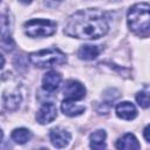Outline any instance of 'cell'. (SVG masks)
I'll return each mask as SVG.
<instances>
[{"label": "cell", "mask_w": 150, "mask_h": 150, "mask_svg": "<svg viewBox=\"0 0 150 150\" xmlns=\"http://www.w3.org/2000/svg\"><path fill=\"white\" fill-rule=\"evenodd\" d=\"M109 30L108 18L104 12L97 8H88L71 14L64 26L68 36L95 40L105 35Z\"/></svg>", "instance_id": "obj_1"}, {"label": "cell", "mask_w": 150, "mask_h": 150, "mask_svg": "<svg viewBox=\"0 0 150 150\" xmlns=\"http://www.w3.org/2000/svg\"><path fill=\"white\" fill-rule=\"evenodd\" d=\"M149 4L142 2L134 5L127 16L128 26L131 32L141 38H148L150 34V16H149Z\"/></svg>", "instance_id": "obj_2"}, {"label": "cell", "mask_w": 150, "mask_h": 150, "mask_svg": "<svg viewBox=\"0 0 150 150\" xmlns=\"http://www.w3.org/2000/svg\"><path fill=\"white\" fill-rule=\"evenodd\" d=\"M29 61L36 67L47 68L56 64H63L67 61V57L64 53H62L60 49L49 48V49H43L40 52L32 53L29 55Z\"/></svg>", "instance_id": "obj_3"}, {"label": "cell", "mask_w": 150, "mask_h": 150, "mask_svg": "<svg viewBox=\"0 0 150 150\" xmlns=\"http://www.w3.org/2000/svg\"><path fill=\"white\" fill-rule=\"evenodd\" d=\"M25 33L30 38L50 36L56 32V23L52 20L32 19L23 25Z\"/></svg>", "instance_id": "obj_4"}, {"label": "cell", "mask_w": 150, "mask_h": 150, "mask_svg": "<svg viewBox=\"0 0 150 150\" xmlns=\"http://www.w3.org/2000/svg\"><path fill=\"white\" fill-rule=\"evenodd\" d=\"M63 95L67 100L79 101L86 96V88L79 81L70 80L66 83V86L63 88Z\"/></svg>", "instance_id": "obj_5"}, {"label": "cell", "mask_w": 150, "mask_h": 150, "mask_svg": "<svg viewBox=\"0 0 150 150\" xmlns=\"http://www.w3.org/2000/svg\"><path fill=\"white\" fill-rule=\"evenodd\" d=\"M56 115H57V109L55 104L52 102H46L39 109L36 114V120L40 124H47L54 121L56 118Z\"/></svg>", "instance_id": "obj_6"}, {"label": "cell", "mask_w": 150, "mask_h": 150, "mask_svg": "<svg viewBox=\"0 0 150 150\" xmlns=\"http://www.w3.org/2000/svg\"><path fill=\"white\" fill-rule=\"evenodd\" d=\"M49 138H50V142L56 148H64L69 144L70 142V134L69 131H67L66 129H62V128H53L49 132Z\"/></svg>", "instance_id": "obj_7"}, {"label": "cell", "mask_w": 150, "mask_h": 150, "mask_svg": "<svg viewBox=\"0 0 150 150\" xmlns=\"http://www.w3.org/2000/svg\"><path fill=\"white\" fill-rule=\"evenodd\" d=\"M61 80H62V77L57 71L50 70L47 74H45V76L42 79V88L46 91L53 93L59 88V86L61 83Z\"/></svg>", "instance_id": "obj_8"}, {"label": "cell", "mask_w": 150, "mask_h": 150, "mask_svg": "<svg viewBox=\"0 0 150 150\" xmlns=\"http://www.w3.org/2000/svg\"><path fill=\"white\" fill-rule=\"evenodd\" d=\"M4 104L7 110H15L19 108L21 102V95L16 88L7 89L4 93Z\"/></svg>", "instance_id": "obj_9"}, {"label": "cell", "mask_w": 150, "mask_h": 150, "mask_svg": "<svg viewBox=\"0 0 150 150\" xmlns=\"http://www.w3.org/2000/svg\"><path fill=\"white\" fill-rule=\"evenodd\" d=\"M116 114L120 118L130 121V120H134L137 116V110H136V107L132 103H130L128 101H124V102H121V103L117 104Z\"/></svg>", "instance_id": "obj_10"}, {"label": "cell", "mask_w": 150, "mask_h": 150, "mask_svg": "<svg viewBox=\"0 0 150 150\" xmlns=\"http://www.w3.org/2000/svg\"><path fill=\"white\" fill-rule=\"evenodd\" d=\"M116 148L121 150H138L141 148L137 138L132 134H125L116 142Z\"/></svg>", "instance_id": "obj_11"}, {"label": "cell", "mask_w": 150, "mask_h": 150, "mask_svg": "<svg viewBox=\"0 0 150 150\" xmlns=\"http://www.w3.org/2000/svg\"><path fill=\"white\" fill-rule=\"evenodd\" d=\"M61 110H62V112L64 115L73 117V116H79L82 112H84L86 107L84 105L76 104V103H74L70 100H64L62 102V104H61Z\"/></svg>", "instance_id": "obj_12"}, {"label": "cell", "mask_w": 150, "mask_h": 150, "mask_svg": "<svg viewBox=\"0 0 150 150\" xmlns=\"http://www.w3.org/2000/svg\"><path fill=\"white\" fill-rule=\"evenodd\" d=\"M98 54H100V48L97 46H91V45H84L77 52V56L81 60H87V61L96 59Z\"/></svg>", "instance_id": "obj_13"}, {"label": "cell", "mask_w": 150, "mask_h": 150, "mask_svg": "<svg viewBox=\"0 0 150 150\" xmlns=\"http://www.w3.org/2000/svg\"><path fill=\"white\" fill-rule=\"evenodd\" d=\"M105 137H107V134H105L104 130H97V131L93 132L89 137L90 148L91 149H97V150L104 149L107 146L105 145Z\"/></svg>", "instance_id": "obj_14"}, {"label": "cell", "mask_w": 150, "mask_h": 150, "mask_svg": "<svg viewBox=\"0 0 150 150\" xmlns=\"http://www.w3.org/2000/svg\"><path fill=\"white\" fill-rule=\"evenodd\" d=\"M32 138V132L26 128L14 129L12 132V139L18 144H25Z\"/></svg>", "instance_id": "obj_15"}, {"label": "cell", "mask_w": 150, "mask_h": 150, "mask_svg": "<svg viewBox=\"0 0 150 150\" xmlns=\"http://www.w3.org/2000/svg\"><path fill=\"white\" fill-rule=\"evenodd\" d=\"M0 36L1 38H11L9 19L5 14H0Z\"/></svg>", "instance_id": "obj_16"}, {"label": "cell", "mask_w": 150, "mask_h": 150, "mask_svg": "<svg viewBox=\"0 0 150 150\" xmlns=\"http://www.w3.org/2000/svg\"><path fill=\"white\" fill-rule=\"evenodd\" d=\"M136 101L138 103V105H141L142 108H148L149 107V94L146 90L144 91H139L136 95Z\"/></svg>", "instance_id": "obj_17"}, {"label": "cell", "mask_w": 150, "mask_h": 150, "mask_svg": "<svg viewBox=\"0 0 150 150\" xmlns=\"http://www.w3.org/2000/svg\"><path fill=\"white\" fill-rule=\"evenodd\" d=\"M144 137H145V141H146V142H150V137H149V125H146L145 129H144Z\"/></svg>", "instance_id": "obj_18"}, {"label": "cell", "mask_w": 150, "mask_h": 150, "mask_svg": "<svg viewBox=\"0 0 150 150\" xmlns=\"http://www.w3.org/2000/svg\"><path fill=\"white\" fill-rule=\"evenodd\" d=\"M4 64H5V59H4V56L0 54V69L4 67Z\"/></svg>", "instance_id": "obj_19"}, {"label": "cell", "mask_w": 150, "mask_h": 150, "mask_svg": "<svg viewBox=\"0 0 150 150\" xmlns=\"http://www.w3.org/2000/svg\"><path fill=\"white\" fill-rule=\"evenodd\" d=\"M20 2H22V4H25V5H28V4H30L33 0H19Z\"/></svg>", "instance_id": "obj_20"}, {"label": "cell", "mask_w": 150, "mask_h": 150, "mask_svg": "<svg viewBox=\"0 0 150 150\" xmlns=\"http://www.w3.org/2000/svg\"><path fill=\"white\" fill-rule=\"evenodd\" d=\"M2 139V130H1V128H0V141Z\"/></svg>", "instance_id": "obj_21"}, {"label": "cell", "mask_w": 150, "mask_h": 150, "mask_svg": "<svg viewBox=\"0 0 150 150\" xmlns=\"http://www.w3.org/2000/svg\"><path fill=\"white\" fill-rule=\"evenodd\" d=\"M53 1H55V4H56V5H57V4H59V2H61V1H62V0H53Z\"/></svg>", "instance_id": "obj_22"}, {"label": "cell", "mask_w": 150, "mask_h": 150, "mask_svg": "<svg viewBox=\"0 0 150 150\" xmlns=\"http://www.w3.org/2000/svg\"><path fill=\"white\" fill-rule=\"evenodd\" d=\"M0 1H1V0H0Z\"/></svg>", "instance_id": "obj_23"}]
</instances>
